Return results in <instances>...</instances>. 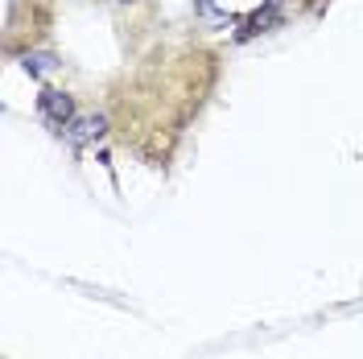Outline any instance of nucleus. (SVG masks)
<instances>
[{
    "label": "nucleus",
    "instance_id": "nucleus-2",
    "mask_svg": "<svg viewBox=\"0 0 363 359\" xmlns=\"http://www.w3.org/2000/svg\"><path fill=\"white\" fill-rule=\"evenodd\" d=\"M104 133H108V120L104 116H74L67 128H62V136H67L70 145H95V140H104Z\"/></svg>",
    "mask_w": 363,
    "mask_h": 359
},
{
    "label": "nucleus",
    "instance_id": "nucleus-1",
    "mask_svg": "<svg viewBox=\"0 0 363 359\" xmlns=\"http://www.w3.org/2000/svg\"><path fill=\"white\" fill-rule=\"evenodd\" d=\"M38 116H42L50 128H58V133H62V128H67V124H70L79 112H74V99H70L67 91L45 87L42 95H38Z\"/></svg>",
    "mask_w": 363,
    "mask_h": 359
},
{
    "label": "nucleus",
    "instance_id": "nucleus-3",
    "mask_svg": "<svg viewBox=\"0 0 363 359\" xmlns=\"http://www.w3.org/2000/svg\"><path fill=\"white\" fill-rule=\"evenodd\" d=\"M21 67L29 70V74H50V70L58 67V58H54V54H25Z\"/></svg>",
    "mask_w": 363,
    "mask_h": 359
},
{
    "label": "nucleus",
    "instance_id": "nucleus-4",
    "mask_svg": "<svg viewBox=\"0 0 363 359\" xmlns=\"http://www.w3.org/2000/svg\"><path fill=\"white\" fill-rule=\"evenodd\" d=\"M116 4H128V0H116Z\"/></svg>",
    "mask_w": 363,
    "mask_h": 359
}]
</instances>
